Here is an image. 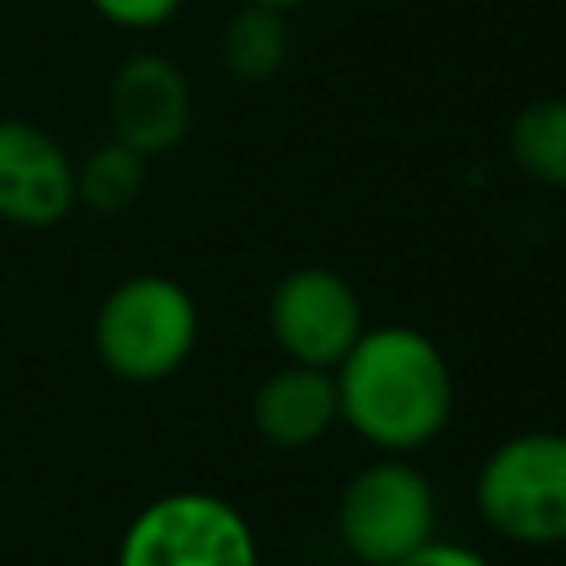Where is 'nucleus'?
I'll return each instance as SVG.
<instances>
[{"instance_id": "obj_1", "label": "nucleus", "mask_w": 566, "mask_h": 566, "mask_svg": "<svg viewBox=\"0 0 566 566\" xmlns=\"http://www.w3.org/2000/svg\"><path fill=\"white\" fill-rule=\"evenodd\" d=\"M340 420L380 455H416L455 411V376L438 340L411 323L363 327L332 367Z\"/></svg>"}, {"instance_id": "obj_5", "label": "nucleus", "mask_w": 566, "mask_h": 566, "mask_svg": "<svg viewBox=\"0 0 566 566\" xmlns=\"http://www.w3.org/2000/svg\"><path fill=\"white\" fill-rule=\"evenodd\" d=\"M115 566H261L252 522L212 491H168L133 513Z\"/></svg>"}, {"instance_id": "obj_14", "label": "nucleus", "mask_w": 566, "mask_h": 566, "mask_svg": "<svg viewBox=\"0 0 566 566\" xmlns=\"http://www.w3.org/2000/svg\"><path fill=\"white\" fill-rule=\"evenodd\" d=\"M398 566H495L491 557H482L478 548H464V544H447V539H429L424 548H416L411 557H402Z\"/></svg>"}, {"instance_id": "obj_2", "label": "nucleus", "mask_w": 566, "mask_h": 566, "mask_svg": "<svg viewBox=\"0 0 566 566\" xmlns=\"http://www.w3.org/2000/svg\"><path fill=\"white\" fill-rule=\"evenodd\" d=\"M199 340V305L168 274H133L106 292L93 318V349L115 380L155 385L186 367Z\"/></svg>"}, {"instance_id": "obj_7", "label": "nucleus", "mask_w": 566, "mask_h": 566, "mask_svg": "<svg viewBox=\"0 0 566 566\" xmlns=\"http://www.w3.org/2000/svg\"><path fill=\"white\" fill-rule=\"evenodd\" d=\"M111 137L155 159L186 142L195 124V93L177 62L159 53H133L115 66L106 88Z\"/></svg>"}, {"instance_id": "obj_11", "label": "nucleus", "mask_w": 566, "mask_h": 566, "mask_svg": "<svg viewBox=\"0 0 566 566\" xmlns=\"http://www.w3.org/2000/svg\"><path fill=\"white\" fill-rule=\"evenodd\" d=\"M509 155L522 177L566 190V97H535L509 124Z\"/></svg>"}, {"instance_id": "obj_8", "label": "nucleus", "mask_w": 566, "mask_h": 566, "mask_svg": "<svg viewBox=\"0 0 566 566\" xmlns=\"http://www.w3.org/2000/svg\"><path fill=\"white\" fill-rule=\"evenodd\" d=\"M75 208V159L31 119H0V221L49 230Z\"/></svg>"}, {"instance_id": "obj_10", "label": "nucleus", "mask_w": 566, "mask_h": 566, "mask_svg": "<svg viewBox=\"0 0 566 566\" xmlns=\"http://www.w3.org/2000/svg\"><path fill=\"white\" fill-rule=\"evenodd\" d=\"M292 53V31H287V13L265 9V4H248L230 13V22L221 27V62L234 80L243 84H265L287 66Z\"/></svg>"}, {"instance_id": "obj_3", "label": "nucleus", "mask_w": 566, "mask_h": 566, "mask_svg": "<svg viewBox=\"0 0 566 566\" xmlns=\"http://www.w3.org/2000/svg\"><path fill=\"white\" fill-rule=\"evenodd\" d=\"M473 504L509 544H566V433L526 429L495 442L473 478Z\"/></svg>"}, {"instance_id": "obj_12", "label": "nucleus", "mask_w": 566, "mask_h": 566, "mask_svg": "<svg viewBox=\"0 0 566 566\" xmlns=\"http://www.w3.org/2000/svg\"><path fill=\"white\" fill-rule=\"evenodd\" d=\"M146 190V155H137L124 142H102L97 150H88L75 164V203L115 217L124 208H133Z\"/></svg>"}, {"instance_id": "obj_13", "label": "nucleus", "mask_w": 566, "mask_h": 566, "mask_svg": "<svg viewBox=\"0 0 566 566\" xmlns=\"http://www.w3.org/2000/svg\"><path fill=\"white\" fill-rule=\"evenodd\" d=\"M97 18H106L119 31H159L177 18L181 0H88Z\"/></svg>"}, {"instance_id": "obj_15", "label": "nucleus", "mask_w": 566, "mask_h": 566, "mask_svg": "<svg viewBox=\"0 0 566 566\" xmlns=\"http://www.w3.org/2000/svg\"><path fill=\"white\" fill-rule=\"evenodd\" d=\"M248 4H265V9H279V13H292V9H301L305 0H248Z\"/></svg>"}, {"instance_id": "obj_6", "label": "nucleus", "mask_w": 566, "mask_h": 566, "mask_svg": "<svg viewBox=\"0 0 566 566\" xmlns=\"http://www.w3.org/2000/svg\"><path fill=\"white\" fill-rule=\"evenodd\" d=\"M265 323L287 363H305L323 371H332L367 327L358 287L327 265L287 270L270 292Z\"/></svg>"}, {"instance_id": "obj_9", "label": "nucleus", "mask_w": 566, "mask_h": 566, "mask_svg": "<svg viewBox=\"0 0 566 566\" xmlns=\"http://www.w3.org/2000/svg\"><path fill=\"white\" fill-rule=\"evenodd\" d=\"M340 420L336 380L323 367L287 363L270 371L252 394V429L274 451H305Z\"/></svg>"}, {"instance_id": "obj_4", "label": "nucleus", "mask_w": 566, "mask_h": 566, "mask_svg": "<svg viewBox=\"0 0 566 566\" xmlns=\"http://www.w3.org/2000/svg\"><path fill=\"white\" fill-rule=\"evenodd\" d=\"M438 535V491L411 455H376L336 495V539L354 566H398Z\"/></svg>"}]
</instances>
